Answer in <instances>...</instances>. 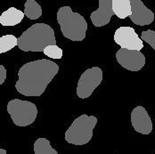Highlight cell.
Returning <instances> with one entry per match:
<instances>
[{
    "label": "cell",
    "mask_w": 155,
    "mask_h": 154,
    "mask_svg": "<svg viewBox=\"0 0 155 154\" xmlns=\"http://www.w3.org/2000/svg\"><path fill=\"white\" fill-rule=\"evenodd\" d=\"M6 78V70L4 65H0V85H3Z\"/></svg>",
    "instance_id": "cell-19"
},
{
    "label": "cell",
    "mask_w": 155,
    "mask_h": 154,
    "mask_svg": "<svg viewBox=\"0 0 155 154\" xmlns=\"http://www.w3.org/2000/svg\"><path fill=\"white\" fill-rule=\"evenodd\" d=\"M24 15L30 20H38L42 16V8L35 0H27L24 5Z\"/></svg>",
    "instance_id": "cell-14"
},
{
    "label": "cell",
    "mask_w": 155,
    "mask_h": 154,
    "mask_svg": "<svg viewBox=\"0 0 155 154\" xmlns=\"http://www.w3.org/2000/svg\"><path fill=\"white\" fill-rule=\"evenodd\" d=\"M118 62L127 70L139 71L145 64V57L141 51L120 48L116 53Z\"/></svg>",
    "instance_id": "cell-7"
},
{
    "label": "cell",
    "mask_w": 155,
    "mask_h": 154,
    "mask_svg": "<svg viewBox=\"0 0 155 154\" xmlns=\"http://www.w3.org/2000/svg\"><path fill=\"white\" fill-rule=\"evenodd\" d=\"M0 154H6V151L5 149H0Z\"/></svg>",
    "instance_id": "cell-20"
},
{
    "label": "cell",
    "mask_w": 155,
    "mask_h": 154,
    "mask_svg": "<svg viewBox=\"0 0 155 154\" xmlns=\"http://www.w3.org/2000/svg\"><path fill=\"white\" fill-rule=\"evenodd\" d=\"M58 71L59 66L57 63L48 59L27 62L18 71L16 90L24 96H40Z\"/></svg>",
    "instance_id": "cell-1"
},
{
    "label": "cell",
    "mask_w": 155,
    "mask_h": 154,
    "mask_svg": "<svg viewBox=\"0 0 155 154\" xmlns=\"http://www.w3.org/2000/svg\"><path fill=\"white\" fill-rule=\"evenodd\" d=\"M18 46V38L14 35H5L0 38V54L6 53Z\"/></svg>",
    "instance_id": "cell-16"
},
{
    "label": "cell",
    "mask_w": 155,
    "mask_h": 154,
    "mask_svg": "<svg viewBox=\"0 0 155 154\" xmlns=\"http://www.w3.org/2000/svg\"><path fill=\"white\" fill-rule=\"evenodd\" d=\"M103 81V71L99 67H92L85 70L80 76L77 86V95L86 99L93 93Z\"/></svg>",
    "instance_id": "cell-6"
},
{
    "label": "cell",
    "mask_w": 155,
    "mask_h": 154,
    "mask_svg": "<svg viewBox=\"0 0 155 154\" xmlns=\"http://www.w3.org/2000/svg\"><path fill=\"white\" fill-rule=\"evenodd\" d=\"M131 123L134 129L142 135H149L153 131L152 120L143 106H137L131 112Z\"/></svg>",
    "instance_id": "cell-9"
},
{
    "label": "cell",
    "mask_w": 155,
    "mask_h": 154,
    "mask_svg": "<svg viewBox=\"0 0 155 154\" xmlns=\"http://www.w3.org/2000/svg\"><path fill=\"white\" fill-rule=\"evenodd\" d=\"M112 11L120 19H126L132 14L131 0H112Z\"/></svg>",
    "instance_id": "cell-13"
},
{
    "label": "cell",
    "mask_w": 155,
    "mask_h": 154,
    "mask_svg": "<svg viewBox=\"0 0 155 154\" xmlns=\"http://www.w3.org/2000/svg\"><path fill=\"white\" fill-rule=\"evenodd\" d=\"M113 15L112 0H99V8L91 13L90 19L94 26L104 27L108 24Z\"/></svg>",
    "instance_id": "cell-11"
},
{
    "label": "cell",
    "mask_w": 155,
    "mask_h": 154,
    "mask_svg": "<svg viewBox=\"0 0 155 154\" xmlns=\"http://www.w3.org/2000/svg\"><path fill=\"white\" fill-rule=\"evenodd\" d=\"M97 118L83 114L77 118L65 132V140L74 145H84L91 141Z\"/></svg>",
    "instance_id": "cell-4"
},
{
    "label": "cell",
    "mask_w": 155,
    "mask_h": 154,
    "mask_svg": "<svg viewBox=\"0 0 155 154\" xmlns=\"http://www.w3.org/2000/svg\"><path fill=\"white\" fill-rule=\"evenodd\" d=\"M33 149L35 154H59L56 150L51 146L49 140L44 137L37 139L35 141Z\"/></svg>",
    "instance_id": "cell-15"
},
{
    "label": "cell",
    "mask_w": 155,
    "mask_h": 154,
    "mask_svg": "<svg viewBox=\"0 0 155 154\" xmlns=\"http://www.w3.org/2000/svg\"><path fill=\"white\" fill-rule=\"evenodd\" d=\"M55 45L54 31L47 23H35L18 38V47L24 52H44Z\"/></svg>",
    "instance_id": "cell-2"
},
{
    "label": "cell",
    "mask_w": 155,
    "mask_h": 154,
    "mask_svg": "<svg viewBox=\"0 0 155 154\" xmlns=\"http://www.w3.org/2000/svg\"><path fill=\"white\" fill-rule=\"evenodd\" d=\"M24 12L15 7H10L0 16V23L3 26H15L24 18Z\"/></svg>",
    "instance_id": "cell-12"
},
{
    "label": "cell",
    "mask_w": 155,
    "mask_h": 154,
    "mask_svg": "<svg viewBox=\"0 0 155 154\" xmlns=\"http://www.w3.org/2000/svg\"><path fill=\"white\" fill-rule=\"evenodd\" d=\"M114 41L121 48L141 51L143 47V40L131 27H120L114 34Z\"/></svg>",
    "instance_id": "cell-8"
},
{
    "label": "cell",
    "mask_w": 155,
    "mask_h": 154,
    "mask_svg": "<svg viewBox=\"0 0 155 154\" xmlns=\"http://www.w3.org/2000/svg\"><path fill=\"white\" fill-rule=\"evenodd\" d=\"M7 111L17 126H27L33 123L38 115L35 103L21 99H13L7 104Z\"/></svg>",
    "instance_id": "cell-5"
},
{
    "label": "cell",
    "mask_w": 155,
    "mask_h": 154,
    "mask_svg": "<svg viewBox=\"0 0 155 154\" xmlns=\"http://www.w3.org/2000/svg\"><path fill=\"white\" fill-rule=\"evenodd\" d=\"M141 39L145 41L147 44H149L152 48L155 50V31L153 30H148L142 32L141 34Z\"/></svg>",
    "instance_id": "cell-18"
},
{
    "label": "cell",
    "mask_w": 155,
    "mask_h": 154,
    "mask_svg": "<svg viewBox=\"0 0 155 154\" xmlns=\"http://www.w3.org/2000/svg\"><path fill=\"white\" fill-rule=\"evenodd\" d=\"M43 53L47 57L52 59H61L62 57V50L59 46H57V45L48 46Z\"/></svg>",
    "instance_id": "cell-17"
},
{
    "label": "cell",
    "mask_w": 155,
    "mask_h": 154,
    "mask_svg": "<svg viewBox=\"0 0 155 154\" xmlns=\"http://www.w3.org/2000/svg\"><path fill=\"white\" fill-rule=\"evenodd\" d=\"M57 21L62 35L71 41H82L86 38L87 22L78 13L70 6H62L57 12Z\"/></svg>",
    "instance_id": "cell-3"
},
{
    "label": "cell",
    "mask_w": 155,
    "mask_h": 154,
    "mask_svg": "<svg viewBox=\"0 0 155 154\" xmlns=\"http://www.w3.org/2000/svg\"><path fill=\"white\" fill-rule=\"evenodd\" d=\"M132 14L129 16L132 22L138 26L150 25L154 21V14L149 8H147L143 1L131 0Z\"/></svg>",
    "instance_id": "cell-10"
}]
</instances>
